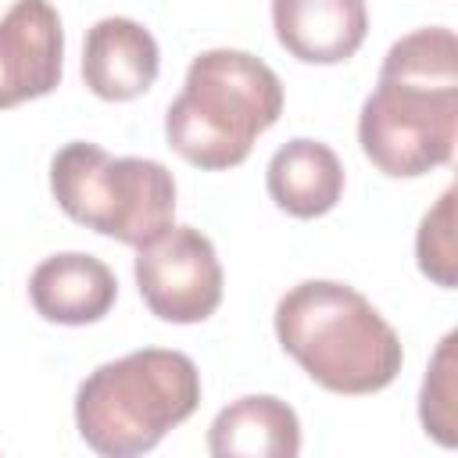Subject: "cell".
<instances>
[{
	"label": "cell",
	"instance_id": "4fadbf2b",
	"mask_svg": "<svg viewBox=\"0 0 458 458\" xmlns=\"http://www.w3.org/2000/svg\"><path fill=\"white\" fill-rule=\"evenodd\" d=\"M415 258L422 276H429L440 286L458 283V247H454V186H447L433 211H426L419 236H415Z\"/></svg>",
	"mask_w": 458,
	"mask_h": 458
},
{
	"label": "cell",
	"instance_id": "8fae6325",
	"mask_svg": "<svg viewBox=\"0 0 458 458\" xmlns=\"http://www.w3.org/2000/svg\"><path fill=\"white\" fill-rule=\"evenodd\" d=\"M208 451L215 458H293L301 451L297 411L272 394L240 397L215 415Z\"/></svg>",
	"mask_w": 458,
	"mask_h": 458
},
{
	"label": "cell",
	"instance_id": "52a82bcc",
	"mask_svg": "<svg viewBox=\"0 0 458 458\" xmlns=\"http://www.w3.org/2000/svg\"><path fill=\"white\" fill-rule=\"evenodd\" d=\"M64 32L50 0H14L0 18V107L47 97L61 82Z\"/></svg>",
	"mask_w": 458,
	"mask_h": 458
},
{
	"label": "cell",
	"instance_id": "3957f363",
	"mask_svg": "<svg viewBox=\"0 0 458 458\" xmlns=\"http://www.w3.org/2000/svg\"><path fill=\"white\" fill-rule=\"evenodd\" d=\"M283 114L279 75L247 50H204L193 57L182 93L165 111L168 147L208 172L247 161L254 140Z\"/></svg>",
	"mask_w": 458,
	"mask_h": 458
},
{
	"label": "cell",
	"instance_id": "8992f818",
	"mask_svg": "<svg viewBox=\"0 0 458 458\" xmlns=\"http://www.w3.org/2000/svg\"><path fill=\"white\" fill-rule=\"evenodd\" d=\"M136 286L143 304L175 326L204 322L222 304V265L215 243L193 225H168L136 247Z\"/></svg>",
	"mask_w": 458,
	"mask_h": 458
},
{
	"label": "cell",
	"instance_id": "6da1fadb",
	"mask_svg": "<svg viewBox=\"0 0 458 458\" xmlns=\"http://www.w3.org/2000/svg\"><path fill=\"white\" fill-rule=\"evenodd\" d=\"M458 136V39L444 25L401 36L361 104L358 143L394 179H415L454 154Z\"/></svg>",
	"mask_w": 458,
	"mask_h": 458
},
{
	"label": "cell",
	"instance_id": "277c9868",
	"mask_svg": "<svg viewBox=\"0 0 458 458\" xmlns=\"http://www.w3.org/2000/svg\"><path fill=\"white\" fill-rule=\"evenodd\" d=\"M200 404V372L190 354L143 347L97 365L75 394L79 437L107 458H132L186 422Z\"/></svg>",
	"mask_w": 458,
	"mask_h": 458
},
{
	"label": "cell",
	"instance_id": "30bf717a",
	"mask_svg": "<svg viewBox=\"0 0 458 458\" xmlns=\"http://www.w3.org/2000/svg\"><path fill=\"white\" fill-rule=\"evenodd\" d=\"M276 39L308 64L354 57L369 32L365 0H272Z\"/></svg>",
	"mask_w": 458,
	"mask_h": 458
},
{
	"label": "cell",
	"instance_id": "ba28073f",
	"mask_svg": "<svg viewBox=\"0 0 458 458\" xmlns=\"http://www.w3.org/2000/svg\"><path fill=\"white\" fill-rule=\"evenodd\" d=\"M157 39L132 18H100L86 32L82 82L100 100H136L157 79Z\"/></svg>",
	"mask_w": 458,
	"mask_h": 458
},
{
	"label": "cell",
	"instance_id": "5bb4252c",
	"mask_svg": "<svg viewBox=\"0 0 458 458\" xmlns=\"http://www.w3.org/2000/svg\"><path fill=\"white\" fill-rule=\"evenodd\" d=\"M454 333H447L429 361V372L422 379V397H419V415L426 433H433L444 447H454Z\"/></svg>",
	"mask_w": 458,
	"mask_h": 458
},
{
	"label": "cell",
	"instance_id": "7a4b0ae2",
	"mask_svg": "<svg viewBox=\"0 0 458 458\" xmlns=\"http://www.w3.org/2000/svg\"><path fill=\"white\" fill-rule=\"evenodd\" d=\"M283 351L333 394H376L404 365L394 326L365 293L333 279H304L276 304Z\"/></svg>",
	"mask_w": 458,
	"mask_h": 458
},
{
	"label": "cell",
	"instance_id": "7c38bea8",
	"mask_svg": "<svg viewBox=\"0 0 458 458\" xmlns=\"http://www.w3.org/2000/svg\"><path fill=\"white\" fill-rule=\"evenodd\" d=\"M268 197L293 218H318L336 208L344 197V165L333 147L318 140L283 143L265 172Z\"/></svg>",
	"mask_w": 458,
	"mask_h": 458
},
{
	"label": "cell",
	"instance_id": "5b68a950",
	"mask_svg": "<svg viewBox=\"0 0 458 458\" xmlns=\"http://www.w3.org/2000/svg\"><path fill=\"white\" fill-rule=\"evenodd\" d=\"M50 190L61 211L118 243L143 247L175 218V179L154 157H111L75 140L50 161Z\"/></svg>",
	"mask_w": 458,
	"mask_h": 458
},
{
	"label": "cell",
	"instance_id": "9c48e42d",
	"mask_svg": "<svg viewBox=\"0 0 458 458\" xmlns=\"http://www.w3.org/2000/svg\"><path fill=\"white\" fill-rule=\"evenodd\" d=\"M118 297L114 272L93 254H50L29 276V301L36 315L61 326L100 322Z\"/></svg>",
	"mask_w": 458,
	"mask_h": 458
}]
</instances>
